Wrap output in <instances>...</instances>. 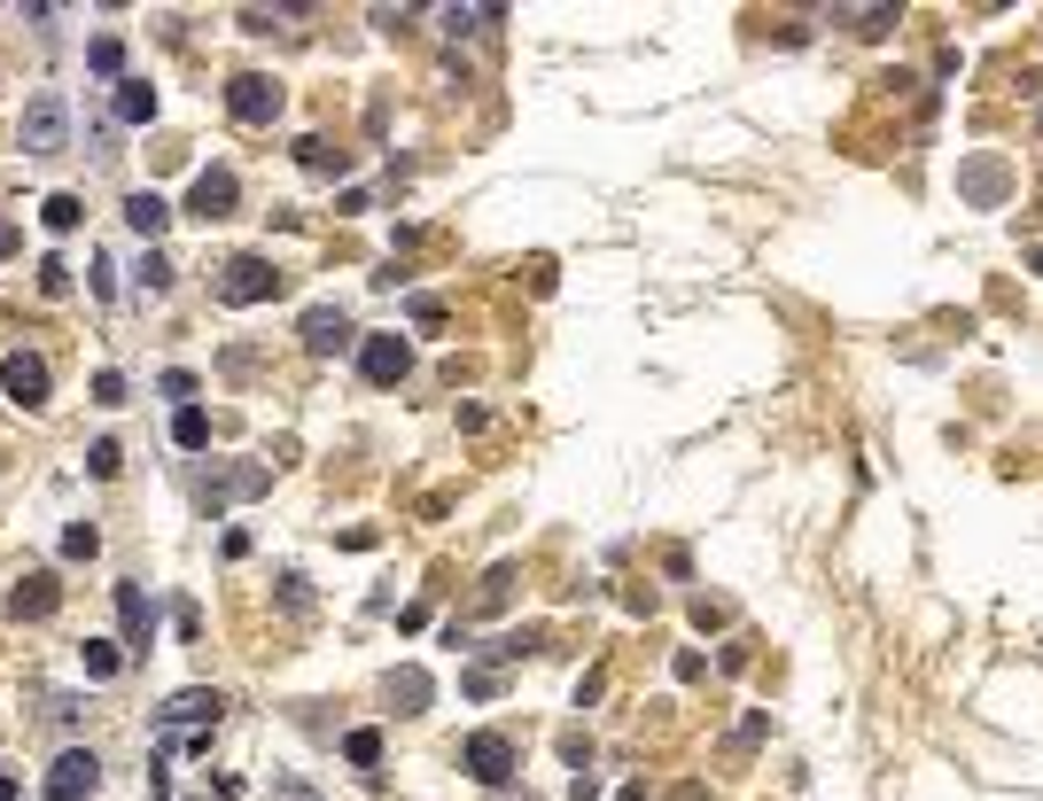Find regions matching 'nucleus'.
Masks as SVG:
<instances>
[{"label":"nucleus","mask_w":1043,"mask_h":801,"mask_svg":"<svg viewBox=\"0 0 1043 801\" xmlns=\"http://www.w3.org/2000/svg\"><path fill=\"white\" fill-rule=\"evenodd\" d=\"M296 163H304V171H319V180H343V171H351V156L327 148L319 133H304V140H296Z\"/></svg>","instance_id":"16"},{"label":"nucleus","mask_w":1043,"mask_h":801,"mask_svg":"<svg viewBox=\"0 0 1043 801\" xmlns=\"http://www.w3.org/2000/svg\"><path fill=\"white\" fill-rule=\"evenodd\" d=\"M40 218H47V234H78V226H86V203H78V195H47Z\"/></svg>","instance_id":"22"},{"label":"nucleus","mask_w":1043,"mask_h":801,"mask_svg":"<svg viewBox=\"0 0 1043 801\" xmlns=\"http://www.w3.org/2000/svg\"><path fill=\"white\" fill-rule=\"evenodd\" d=\"M86 70H94V78H125V47H117V40H94V47H86Z\"/></svg>","instance_id":"25"},{"label":"nucleus","mask_w":1043,"mask_h":801,"mask_svg":"<svg viewBox=\"0 0 1043 801\" xmlns=\"http://www.w3.org/2000/svg\"><path fill=\"white\" fill-rule=\"evenodd\" d=\"M491 24H506V9H445V32H452V40H475V32H491Z\"/></svg>","instance_id":"21"},{"label":"nucleus","mask_w":1043,"mask_h":801,"mask_svg":"<svg viewBox=\"0 0 1043 801\" xmlns=\"http://www.w3.org/2000/svg\"><path fill=\"white\" fill-rule=\"evenodd\" d=\"M266 490H273V467H226V475H203V483H195V506L218 521L234 498H266Z\"/></svg>","instance_id":"6"},{"label":"nucleus","mask_w":1043,"mask_h":801,"mask_svg":"<svg viewBox=\"0 0 1043 801\" xmlns=\"http://www.w3.org/2000/svg\"><path fill=\"white\" fill-rule=\"evenodd\" d=\"M94 405H125V374H117V366L94 374Z\"/></svg>","instance_id":"31"},{"label":"nucleus","mask_w":1043,"mask_h":801,"mask_svg":"<svg viewBox=\"0 0 1043 801\" xmlns=\"http://www.w3.org/2000/svg\"><path fill=\"white\" fill-rule=\"evenodd\" d=\"M94 553H102V529L94 521H70L63 529V561H94Z\"/></svg>","instance_id":"24"},{"label":"nucleus","mask_w":1043,"mask_h":801,"mask_svg":"<svg viewBox=\"0 0 1043 801\" xmlns=\"http://www.w3.org/2000/svg\"><path fill=\"white\" fill-rule=\"evenodd\" d=\"M343 763L374 770V763H382V732H351V740H343Z\"/></svg>","instance_id":"26"},{"label":"nucleus","mask_w":1043,"mask_h":801,"mask_svg":"<svg viewBox=\"0 0 1043 801\" xmlns=\"http://www.w3.org/2000/svg\"><path fill=\"white\" fill-rule=\"evenodd\" d=\"M218 717H226V692H211V685H188V692H171L156 708V724L171 740H180V732H218Z\"/></svg>","instance_id":"3"},{"label":"nucleus","mask_w":1043,"mask_h":801,"mask_svg":"<svg viewBox=\"0 0 1043 801\" xmlns=\"http://www.w3.org/2000/svg\"><path fill=\"white\" fill-rule=\"evenodd\" d=\"M102 786V755L94 747H63L55 763H47V786H40V801H86Z\"/></svg>","instance_id":"5"},{"label":"nucleus","mask_w":1043,"mask_h":801,"mask_svg":"<svg viewBox=\"0 0 1043 801\" xmlns=\"http://www.w3.org/2000/svg\"><path fill=\"white\" fill-rule=\"evenodd\" d=\"M460 770H468L475 786H506V778H514V740H506V732H475V740H460Z\"/></svg>","instance_id":"9"},{"label":"nucleus","mask_w":1043,"mask_h":801,"mask_svg":"<svg viewBox=\"0 0 1043 801\" xmlns=\"http://www.w3.org/2000/svg\"><path fill=\"white\" fill-rule=\"evenodd\" d=\"M171 443H180V452H203V443H211V420H203L195 405H180V413H171Z\"/></svg>","instance_id":"20"},{"label":"nucleus","mask_w":1043,"mask_h":801,"mask_svg":"<svg viewBox=\"0 0 1043 801\" xmlns=\"http://www.w3.org/2000/svg\"><path fill=\"white\" fill-rule=\"evenodd\" d=\"M16 140H24V156H63V148H70V110H63V94H32Z\"/></svg>","instance_id":"2"},{"label":"nucleus","mask_w":1043,"mask_h":801,"mask_svg":"<svg viewBox=\"0 0 1043 801\" xmlns=\"http://www.w3.org/2000/svg\"><path fill=\"white\" fill-rule=\"evenodd\" d=\"M289 289V273L273 257H226L218 264V304H273Z\"/></svg>","instance_id":"1"},{"label":"nucleus","mask_w":1043,"mask_h":801,"mask_svg":"<svg viewBox=\"0 0 1043 801\" xmlns=\"http://www.w3.org/2000/svg\"><path fill=\"white\" fill-rule=\"evenodd\" d=\"M841 24H856L864 40H873V32H888V24H896V9H841Z\"/></svg>","instance_id":"27"},{"label":"nucleus","mask_w":1043,"mask_h":801,"mask_svg":"<svg viewBox=\"0 0 1043 801\" xmlns=\"http://www.w3.org/2000/svg\"><path fill=\"white\" fill-rule=\"evenodd\" d=\"M281 78H266V70H242V78H226V110H234V125H273L281 117Z\"/></svg>","instance_id":"4"},{"label":"nucleus","mask_w":1043,"mask_h":801,"mask_svg":"<svg viewBox=\"0 0 1043 801\" xmlns=\"http://www.w3.org/2000/svg\"><path fill=\"white\" fill-rule=\"evenodd\" d=\"M1035 273H1043V249H1035Z\"/></svg>","instance_id":"37"},{"label":"nucleus","mask_w":1043,"mask_h":801,"mask_svg":"<svg viewBox=\"0 0 1043 801\" xmlns=\"http://www.w3.org/2000/svg\"><path fill=\"white\" fill-rule=\"evenodd\" d=\"M78 662H86V677H94V685H110V677L125 669V646H117V639H86Z\"/></svg>","instance_id":"18"},{"label":"nucleus","mask_w":1043,"mask_h":801,"mask_svg":"<svg viewBox=\"0 0 1043 801\" xmlns=\"http://www.w3.org/2000/svg\"><path fill=\"white\" fill-rule=\"evenodd\" d=\"M110 110H117V125H148L156 117V86L148 78H117V102Z\"/></svg>","instance_id":"15"},{"label":"nucleus","mask_w":1043,"mask_h":801,"mask_svg":"<svg viewBox=\"0 0 1043 801\" xmlns=\"http://www.w3.org/2000/svg\"><path fill=\"white\" fill-rule=\"evenodd\" d=\"M125 467V452H117V436H94V443H86V475H94V483H110Z\"/></svg>","instance_id":"23"},{"label":"nucleus","mask_w":1043,"mask_h":801,"mask_svg":"<svg viewBox=\"0 0 1043 801\" xmlns=\"http://www.w3.org/2000/svg\"><path fill=\"white\" fill-rule=\"evenodd\" d=\"M16 249H24V234H16V226H9V218H0V264H9V257H16Z\"/></svg>","instance_id":"34"},{"label":"nucleus","mask_w":1043,"mask_h":801,"mask_svg":"<svg viewBox=\"0 0 1043 801\" xmlns=\"http://www.w3.org/2000/svg\"><path fill=\"white\" fill-rule=\"evenodd\" d=\"M296 9H242V32H281Z\"/></svg>","instance_id":"30"},{"label":"nucleus","mask_w":1043,"mask_h":801,"mask_svg":"<svg viewBox=\"0 0 1043 801\" xmlns=\"http://www.w3.org/2000/svg\"><path fill=\"white\" fill-rule=\"evenodd\" d=\"M117 631H125V639H117L125 654H148V639H156V607H148L141 584H117Z\"/></svg>","instance_id":"12"},{"label":"nucleus","mask_w":1043,"mask_h":801,"mask_svg":"<svg viewBox=\"0 0 1043 801\" xmlns=\"http://www.w3.org/2000/svg\"><path fill=\"white\" fill-rule=\"evenodd\" d=\"M296 335H304V350H312V359H343V350L359 342L351 312H335V304H312V312L296 319Z\"/></svg>","instance_id":"8"},{"label":"nucleus","mask_w":1043,"mask_h":801,"mask_svg":"<svg viewBox=\"0 0 1043 801\" xmlns=\"http://www.w3.org/2000/svg\"><path fill=\"white\" fill-rule=\"evenodd\" d=\"M234 203H242V180L226 163H211V171H195V188H188V211L211 226V218H234Z\"/></svg>","instance_id":"11"},{"label":"nucleus","mask_w":1043,"mask_h":801,"mask_svg":"<svg viewBox=\"0 0 1043 801\" xmlns=\"http://www.w3.org/2000/svg\"><path fill=\"white\" fill-rule=\"evenodd\" d=\"M506 584H514V568H491L483 576V607H506Z\"/></svg>","instance_id":"33"},{"label":"nucleus","mask_w":1043,"mask_h":801,"mask_svg":"<svg viewBox=\"0 0 1043 801\" xmlns=\"http://www.w3.org/2000/svg\"><path fill=\"white\" fill-rule=\"evenodd\" d=\"M47 390H55V374H47L40 350H9V359H0V397H16L24 413H40Z\"/></svg>","instance_id":"7"},{"label":"nucleus","mask_w":1043,"mask_h":801,"mask_svg":"<svg viewBox=\"0 0 1043 801\" xmlns=\"http://www.w3.org/2000/svg\"><path fill=\"white\" fill-rule=\"evenodd\" d=\"M359 374H367L374 390L405 382V374H413V342H405V335H367V342H359Z\"/></svg>","instance_id":"10"},{"label":"nucleus","mask_w":1043,"mask_h":801,"mask_svg":"<svg viewBox=\"0 0 1043 801\" xmlns=\"http://www.w3.org/2000/svg\"><path fill=\"white\" fill-rule=\"evenodd\" d=\"M281 801H312V793H304V786H281Z\"/></svg>","instance_id":"36"},{"label":"nucleus","mask_w":1043,"mask_h":801,"mask_svg":"<svg viewBox=\"0 0 1043 801\" xmlns=\"http://www.w3.org/2000/svg\"><path fill=\"white\" fill-rule=\"evenodd\" d=\"M958 188H966V195H974V203L989 211V203L1005 195V163H997V156H974V163L958 171Z\"/></svg>","instance_id":"14"},{"label":"nucleus","mask_w":1043,"mask_h":801,"mask_svg":"<svg viewBox=\"0 0 1043 801\" xmlns=\"http://www.w3.org/2000/svg\"><path fill=\"white\" fill-rule=\"evenodd\" d=\"M0 801H16V778H9V770H0Z\"/></svg>","instance_id":"35"},{"label":"nucleus","mask_w":1043,"mask_h":801,"mask_svg":"<svg viewBox=\"0 0 1043 801\" xmlns=\"http://www.w3.org/2000/svg\"><path fill=\"white\" fill-rule=\"evenodd\" d=\"M55 607H63V584H55V568H32V576L9 591V614H16V622H47Z\"/></svg>","instance_id":"13"},{"label":"nucleus","mask_w":1043,"mask_h":801,"mask_svg":"<svg viewBox=\"0 0 1043 801\" xmlns=\"http://www.w3.org/2000/svg\"><path fill=\"white\" fill-rule=\"evenodd\" d=\"M428 692H437V685H428L420 669H390V700H397V717H420Z\"/></svg>","instance_id":"19"},{"label":"nucleus","mask_w":1043,"mask_h":801,"mask_svg":"<svg viewBox=\"0 0 1043 801\" xmlns=\"http://www.w3.org/2000/svg\"><path fill=\"white\" fill-rule=\"evenodd\" d=\"M405 312H413L420 327H445V304H437V296H405Z\"/></svg>","instance_id":"32"},{"label":"nucleus","mask_w":1043,"mask_h":801,"mask_svg":"<svg viewBox=\"0 0 1043 801\" xmlns=\"http://www.w3.org/2000/svg\"><path fill=\"white\" fill-rule=\"evenodd\" d=\"M141 289H148V296H164V289H171V264H164V257H156V249H148V257H141Z\"/></svg>","instance_id":"28"},{"label":"nucleus","mask_w":1043,"mask_h":801,"mask_svg":"<svg viewBox=\"0 0 1043 801\" xmlns=\"http://www.w3.org/2000/svg\"><path fill=\"white\" fill-rule=\"evenodd\" d=\"M70 289V264L63 257H40V296H63Z\"/></svg>","instance_id":"29"},{"label":"nucleus","mask_w":1043,"mask_h":801,"mask_svg":"<svg viewBox=\"0 0 1043 801\" xmlns=\"http://www.w3.org/2000/svg\"><path fill=\"white\" fill-rule=\"evenodd\" d=\"M125 226H133L141 241H156V234L171 226V203H164V195H133V203H125Z\"/></svg>","instance_id":"17"}]
</instances>
